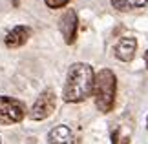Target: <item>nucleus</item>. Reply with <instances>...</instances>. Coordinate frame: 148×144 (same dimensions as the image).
I'll return each mask as SVG.
<instances>
[{
    "label": "nucleus",
    "instance_id": "1",
    "mask_svg": "<svg viewBox=\"0 0 148 144\" xmlns=\"http://www.w3.org/2000/svg\"><path fill=\"white\" fill-rule=\"evenodd\" d=\"M93 80H95V73L90 64H86V62L71 64L66 75L62 99L70 102V104H77V102L86 100L93 93Z\"/></svg>",
    "mask_w": 148,
    "mask_h": 144
},
{
    "label": "nucleus",
    "instance_id": "2",
    "mask_svg": "<svg viewBox=\"0 0 148 144\" xmlns=\"http://www.w3.org/2000/svg\"><path fill=\"white\" fill-rule=\"evenodd\" d=\"M115 93H117V77L112 70L104 68L95 75L93 93H92L99 111L102 113L112 111L113 104H115Z\"/></svg>",
    "mask_w": 148,
    "mask_h": 144
},
{
    "label": "nucleus",
    "instance_id": "3",
    "mask_svg": "<svg viewBox=\"0 0 148 144\" xmlns=\"http://www.w3.org/2000/svg\"><path fill=\"white\" fill-rule=\"evenodd\" d=\"M26 106L18 99L0 95V124H16L24 119Z\"/></svg>",
    "mask_w": 148,
    "mask_h": 144
},
{
    "label": "nucleus",
    "instance_id": "4",
    "mask_svg": "<svg viewBox=\"0 0 148 144\" xmlns=\"http://www.w3.org/2000/svg\"><path fill=\"white\" fill-rule=\"evenodd\" d=\"M55 104H57V99H55V91L53 89H44L38 99L35 100L31 111H29V119L31 120H44L48 119L51 113L55 111Z\"/></svg>",
    "mask_w": 148,
    "mask_h": 144
},
{
    "label": "nucleus",
    "instance_id": "5",
    "mask_svg": "<svg viewBox=\"0 0 148 144\" xmlns=\"http://www.w3.org/2000/svg\"><path fill=\"white\" fill-rule=\"evenodd\" d=\"M59 29L64 37V42L66 44H73L77 40V29H79V18H77V13L73 9H66L62 16L59 18Z\"/></svg>",
    "mask_w": 148,
    "mask_h": 144
},
{
    "label": "nucleus",
    "instance_id": "6",
    "mask_svg": "<svg viewBox=\"0 0 148 144\" xmlns=\"http://www.w3.org/2000/svg\"><path fill=\"white\" fill-rule=\"evenodd\" d=\"M137 51V40L134 37H123L115 46V57L121 62H132Z\"/></svg>",
    "mask_w": 148,
    "mask_h": 144
},
{
    "label": "nucleus",
    "instance_id": "7",
    "mask_svg": "<svg viewBox=\"0 0 148 144\" xmlns=\"http://www.w3.org/2000/svg\"><path fill=\"white\" fill-rule=\"evenodd\" d=\"M48 144H79V141L68 126L60 124L48 133Z\"/></svg>",
    "mask_w": 148,
    "mask_h": 144
},
{
    "label": "nucleus",
    "instance_id": "8",
    "mask_svg": "<svg viewBox=\"0 0 148 144\" xmlns=\"http://www.w3.org/2000/svg\"><path fill=\"white\" fill-rule=\"evenodd\" d=\"M31 37V27L27 26H15L13 29H11L8 35H5L4 42L8 48H20V46H24L27 40Z\"/></svg>",
    "mask_w": 148,
    "mask_h": 144
},
{
    "label": "nucleus",
    "instance_id": "9",
    "mask_svg": "<svg viewBox=\"0 0 148 144\" xmlns=\"http://www.w3.org/2000/svg\"><path fill=\"white\" fill-rule=\"evenodd\" d=\"M110 2L117 11H130L132 9V0H110Z\"/></svg>",
    "mask_w": 148,
    "mask_h": 144
},
{
    "label": "nucleus",
    "instance_id": "10",
    "mask_svg": "<svg viewBox=\"0 0 148 144\" xmlns=\"http://www.w3.org/2000/svg\"><path fill=\"white\" fill-rule=\"evenodd\" d=\"M44 2H46V5L51 9H60V8H64V5H68L70 0H44Z\"/></svg>",
    "mask_w": 148,
    "mask_h": 144
},
{
    "label": "nucleus",
    "instance_id": "11",
    "mask_svg": "<svg viewBox=\"0 0 148 144\" xmlns=\"http://www.w3.org/2000/svg\"><path fill=\"white\" fill-rule=\"evenodd\" d=\"M148 0H132V9H139V8H146Z\"/></svg>",
    "mask_w": 148,
    "mask_h": 144
},
{
    "label": "nucleus",
    "instance_id": "12",
    "mask_svg": "<svg viewBox=\"0 0 148 144\" xmlns=\"http://www.w3.org/2000/svg\"><path fill=\"white\" fill-rule=\"evenodd\" d=\"M119 142V130H113L112 133V144H117Z\"/></svg>",
    "mask_w": 148,
    "mask_h": 144
},
{
    "label": "nucleus",
    "instance_id": "13",
    "mask_svg": "<svg viewBox=\"0 0 148 144\" xmlns=\"http://www.w3.org/2000/svg\"><path fill=\"white\" fill-rule=\"evenodd\" d=\"M117 144H130V139H128V137H123V139H119Z\"/></svg>",
    "mask_w": 148,
    "mask_h": 144
},
{
    "label": "nucleus",
    "instance_id": "14",
    "mask_svg": "<svg viewBox=\"0 0 148 144\" xmlns=\"http://www.w3.org/2000/svg\"><path fill=\"white\" fill-rule=\"evenodd\" d=\"M145 64H146V70H148V49H146V53H145Z\"/></svg>",
    "mask_w": 148,
    "mask_h": 144
}]
</instances>
